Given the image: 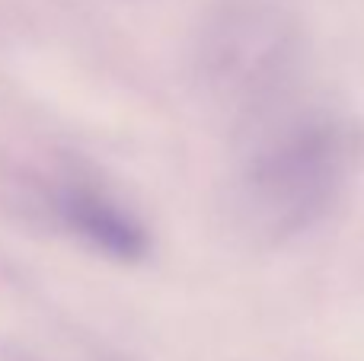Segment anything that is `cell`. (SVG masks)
<instances>
[{
    "label": "cell",
    "instance_id": "obj_1",
    "mask_svg": "<svg viewBox=\"0 0 364 361\" xmlns=\"http://www.w3.org/2000/svg\"><path fill=\"white\" fill-rule=\"evenodd\" d=\"M230 208L262 243L301 237L333 211L358 160V134L326 109L294 106L246 128Z\"/></svg>",
    "mask_w": 364,
    "mask_h": 361
},
{
    "label": "cell",
    "instance_id": "obj_2",
    "mask_svg": "<svg viewBox=\"0 0 364 361\" xmlns=\"http://www.w3.org/2000/svg\"><path fill=\"white\" fill-rule=\"evenodd\" d=\"M301 74L297 32L265 4L224 10L198 48V77L211 99L243 128L291 106Z\"/></svg>",
    "mask_w": 364,
    "mask_h": 361
},
{
    "label": "cell",
    "instance_id": "obj_3",
    "mask_svg": "<svg viewBox=\"0 0 364 361\" xmlns=\"http://www.w3.org/2000/svg\"><path fill=\"white\" fill-rule=\"evenodd\" d=\"M55 211L74 237L115 262H141L151 253V230L112 192L68 183L55 192Z\"/></svg>",
    "mask_w": 364,
    "mask_h": 361
}]
</instances>
